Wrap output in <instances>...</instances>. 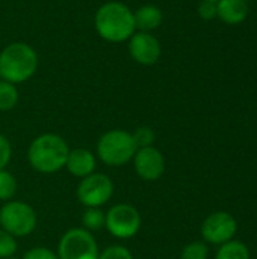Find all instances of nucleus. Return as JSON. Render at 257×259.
I'll use <instances>...</instances> for the list:
<instances>
[{
	"label": "nucleus",
	"instance_id": "f257e3e1",
	"mask_svg": "<svg viewBox=\"0 0 257 259\" xmlns=\"http://www.w3.org/2000/svg\"><path fill=\"white\" fill-rule=\"evenodd\" d=\"M94 27L98 36L108 42L129 41L136 32L133 11L121 2H106L94 15Z\"/></svg>",
	"mask_w": 257,
	"mask_h": 259
},
{
	"label": "nucleus",
	"instance_id": "f03ea898",
	"mask_svg": "<svg viewBox=\"0 0 257 259\" xmlns=\"http://www.w3.org/2000/svg\"><path fill=\"white\" fill-rule=\"evenodd\" d=\"M70 147L58 134H41L29 146L27 161L41 175H53L65 168Z\"/></svg>",
	"mask_w": 257,
	"mask_h": 259
},
{
	"label": "nucleus",
	"instance_id": "7ed1b4c3",
	"mask_svg": "<svg viewBox=\"0 0 257 259\" xmlns=\"http://www.w3.org/2000/svg\"><path fill=\"white\" fill-rule=\"evenodd\" d=\"M38 70V55L26 42L8 44L0 52V79L14 85L29 80Z\"/></svg>",
	"mask_w": 257,
	"mask_h": 259
},
{
	"label": "nucleus",
	"instance_id": "20e7f679",
	"mask_svg": "<svg viewBox=\"0 0 257 259\" xmlns=\"http://www.w3.org/2000/svg\"><path fill=\"white\" fill-rule=\"evenodd\" d=\"M136 150L132 132L123 129H111L97 141L98 159L109 167H121L132 162Z\"/></svg>",
	"mask_w": 257,
	"mask_h": 259
},
{
	"label": "nucleus",
	"instance_id": "39448f33",
	"mask_svg": "<svg viewBox=\"0 0 257 259\" xmlns=\"http://www.w3.org/2000/svg\"><path fill=\"white\" fill-rule=\"evenodd\" d=\"M38 219L35 209L20 200L5 202L0 208V226L3 231L15 238H23L30 235L36 228Z\"/></svg>",
	"mask_w": 257,
	"mask_h": 259
},
{
	"label": "nucleus",
	"instance_id": "423d86ee",
	"mask_svg": "<svg viewBox=\"0 0 257 259\" xmlns=\"http://www.w3.org/2000/svg\"><path fill=\"white\" fill-rule=\"evenodd\" d=\"M59 259H98V244L91 232L83 228L68 229L58 244Z\"/></svg>",
	"mask_w": 257,
	"mask_h": 259
},
{
	"label": "nucleus",
	"instance_id": "0eeeda50",
	"mask_svg": "<svg viewBox=\"0 0 257 259\" xmlns=\"http://www.w3.org/2000/svg\"><path fill=\"white\" fill-rule=\"evenodd\" d=\"M105 228L118 240H129L141 229V214L130 203H117L106 211Z\"/></svg>",
	"mask_w": 257,
	"mask_h": 259
},
{
	"label": "nucleus",
	"instance_id": "6e6552de",
	"mask_svg": "<svg viewBox=\"0 0 257 259\" xmlns=\"http://www.w3.org/2000/svg\"><path fill=\"white\" fill-rule=\"evenodd\" d=\"M76 194L85 208H101L114 196V182L108 175L94 171L80 179Z\"/></svg>",
	"mask_w": 257,
	"mask_h": 259
},
{
	"label": "nucleus",
	"instance_id": "1a4fd4ad",
	"mask_svg": "<svg viewBox=\"0 0 257 259\" xmlns=\"http://www.w3.org/2000/svg\"><path fill=\"white\" fill-rule=\"evenodd\" d=\"M132 162L138 178L145 182L158 181L165 171V158L155 146L138 149Z\"/></svg>",
	"mask_w": 257,
	"mask_h": 259
},
{
	"label": "nucleus",
	"instance_id": "9d476101",
	"mask_svg": "<svg viewBox=\"0 0 257 259\" xmlns=\"http://www.w3.org/2000/svg\"><path fill=\"white\" fill-rule=\"evenodd\" d=\"M161 53V42L150 32L138 30L129 38V55L139 65H155Z\"/></svg>",
	"mask_w": 257,
	"mask_h": 259
},
{
	"label": "nucleus",
	"instance_id": "9b49d317",
	"mask_svg": "<svg viewBox=\"0 0 257 259\" xmlns=\"http://www.w3.org/2000/svg\"><path fill=\"white\" fill-rule=\"evenodd\" d=\"M238 225L233 215L229 212H214L211 214L201 226V235L208 243L224 244L233 238Z\"/></svg>",
	"mask_w": 257,
	"mask_h": 259
},
{
	"label": "nucleus",
	"instance_id": "f8f14e48",
	"mask_svg": "<svg viewBox=\"0 0 257 259\" xmlns=\"http://www.w3.org/2000/svg\"><path fill=\"white\" fill-rule=\"evenodd\" d=\"M95 165H97V158L91 150L83 147L70 149L65 168L71 176L83 179L95 171Z\"/></svg>",
	"mask_w": 257,
	"mask_h": 259
},
{
	"label": "nucleus",
	"instance_id": "ddd939ff",
	"mask_svg": "<svg viewBox=\"0 0 257 259\" xmlns=\"http://www.w3.org/2000/svg\"><path fill=\"white\" fill-rule=\"evenodd\" d=\"M248 15L247 0H218L217 17L226 24H239Z\"/></svg>",
	"mask_w": 257,
	"mask_h": 259
},
{
	"label": "nucleus",
	"instance_id": "4468645a",
	"mask_svg": "<svg viewBox=\"0 0 257 259\" xmlns=\"http://www.w3.org/2000/svg\"><path fill=\"white\" fill-rule=\"evenodd\" d=\"M135 26L141 32H151L158 29L164 21V14L156 5H142L135 12Z\"/></svg>",
	"mask_w": 257,
	"mask_h": 259
},
{
	"label": "nucleus",
	"instance_id": "2eb2a0df",
	"mask_svg": "<svg viewBox=\"0 0 257 259\" xmlns=\"http://www.w3.org/2000/svg\"><path fill=\"white\" fill-rule=\"evenodd\" d=\"M106 223V212L100 208H85L82 214V225L83 229L88 232H95L105 228Z\"/></svg>",
	"mask_w": 257,
	"mask_h": 259
},
{
	"label": "nucleus",
	"instance_id": "dca6fc26",
	"mask_svg": "<svg viewBox=\"0 0 257 259\" xmlns=\"http://www.w3.org/2000/svg\"><path fill=\"white\" fill-rule=\"evenodd\" d=\"M215 259H250V252L244 243L230 240L221 244Z\"/></svg>",
	"mask_w": 257,
	"mask_h": 259
},
{
	"label": "nucleus",
	"instance_id": "f3484780",
	"mask_svg": "<svg viewBox=\"0 0 257 259\" xmlns=\"http://www.w3.org/2000/svg\"><path fill=\"white\" fill-rule=\"evenodd\" d=\"M18 90L14 83L0 79V111L8 112L18 103Z\"/></svg>",
	"mask_w": 257,
	"mask_h": 259
},
{
	"label": "nucleus",
	"instance_id": "a211bd4d",
	"mask_svg": "<svg viewBox=\"0 0 257 259\" xmlns=\"http://www.w3.org/2000/svg\"><path fill=\"white\" fill-rule=\"evenodd\" d=\"M17 193V181L6 168L0 170V202H9Z\"/></svg>",
	"mask_w": 257,
	"mask_h": 259
},
{
	"label": "nucleus",
	"instance_id": "6ab92c4d",
	"mask_svg": "<svg viewBox=\"0 0 257 259\" xmlns=\"http://www.w3.org/2000/svg\"><path fill=\"white\" fill-rule=\"evenodd\" d=\"M132 137H133V141H135L138 149L150 147L156 141V134H155V131L150 126H139V127H136L135 132L132 134Z\"/></svg>",
	"mask_w": 257,
	"mask_h": 259
},
{
	"label": "nucleus",
	"instance_id": "aec40b11",
	"mask_svg": "<svg viewBox=\"0 0 257 259\" xmlns=\"http://www.w3.org/2000/svg\"><path fill=\"white\" fill-rule=\"evenodd\" d=\"M208 246L201 241H192L182 250L180 259H208Z\"/></svg>",
	"mask_w": 257,
	"mask_h": 259
},
{
	"label": "nucleus",
	"instance_id": "412c9836",
	"mask_svg": "<svg viewBox=\"0 0 257 259\" xmlns=\"http://www.w3.org/2000/svg\"><path fill=\"white\" fill-rule=\"evenodd\" d=\"M17 252V238L0 228V259L14 256Z\"/></svg>",
	"mask_w": 257,
	"mask_h": 259
},
{
	"label": "nucleus",
	"instance_id": "4be33fe9",
	"mask_svg": "<svg viewBox=\"0 0 257 259\" xmlns=\"http://www.w3.org/2000/svg\"><path fill=\"white\" fill-rule=\"evenodd\" d=\"M98 259H133V255L127 247L121 244H112L98 253Z\"/></svg>",
	"mask_w": 257,
	"mask_h": 259
},
{
	"label": "nucleus",
	"instance_id": "5701e85b",
	"mask_svg": "<svg viewBox=\"0 0 257 259\" xmlns=\"http://www.w3.org/2000/svg\"><path fill=\"white\" fill-rule=\"evenodd\" d=\"M21 259H59L58 253L44 247V246H36L29 249Z\"/></svg>",
	"mask_w": 257,
	"mask_h": 259
},
{
	"label": "nucleus",
	"instance_id": "b1692460",
	"mask_svg": "<svg viewBox=\"0 0 257 259\" xmlns=\"http://www.w3.org/2000/svg\"><path fill=\"white\" fill-rule=\"evenodd\" d=\"M12 158V146L11 141L0 132V170L6 168Z\"/></svg>",
	"mask_w": 257,
	"mask_h": 259
},
{
	"label": "nucleus",
	"instance_id": "393cba45",
	"mask_svg": "<svg viewBox=\"0 0 257 259\" xmlns=\"http://www.w3.org/2000/svg\"><path fill=\"white\" fill-rule=\"evenodd\" d=\"M198 15H200L203 20H214V18H217V2L200 0V5H198Z\"/></svg>",
	"mask_w": 257,
	"mask_h": 259
},
{
	"label": "nucleus",
	"instance_id": "a878e982",
	"mask_svg": "<svg viewBox=\"0 0 257 259\" xmlns=\"http://www.w3.org/2000/svg\"><path fill=\"white\" fill-rule=\"evenodd\" d=\"M8 259H18V258H15V256H11V258H8Z\"/></svg>",
	"mask_w": 257,
	"mask_h": 259
},
{
	"label": "nucleus",
	"instance_id": "bb28decb",
	"mask_svg": "<svg viewBox=\"0 0 257 259\" xmlns=\"http://www.w3.org/2000/svg\"><path fill=\"white\" fill-rule=\"evenodd\" d=\"M211 2H218V0H211Z\"/></svg>",
	"mask_w": 257,
	"mask_h": 259
}]
</instances>
